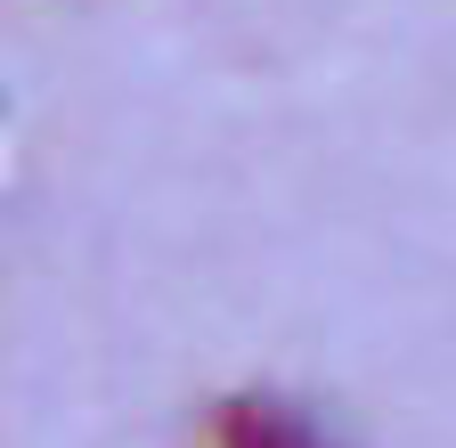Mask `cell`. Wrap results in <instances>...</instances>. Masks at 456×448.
Listing matches in <instances>:
<instances>
[{"label":"cell","mask_w":456,"mask_h":448,"mask_svg":"<svg viewBox=\"0 0 456 448\" xmlns=\"http://www.w3.org/2000/svg\"><path fill=\"white\" fill-rule=\"evenodd\" d=\"M204 448H351V440L285 391H228L204 416Z\"/></svg>","instance_id":"cell-1"}]
</instances>
